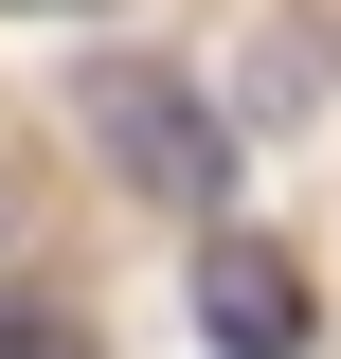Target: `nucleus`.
I'll use <instances>...</instances> for the list:
<instances>
[{
    "label": "nucleus",
    "instance_id": "nucleus-2",
    "mask_svg": "<svg viewBox=\"0 0 341 359\" xmlns=\"http://www.w3.org/2000/svg\"><path fill=\"white\" fill-rule=\"evenodd\" d=\"M198 341L215 359H305V269L269 252V233H215L198 252Z\"/></svg>",
    "mask_w": 341,
    "mask_h": 359
},
{
    "label": "nucleus",
    "instance_id": "nucleus-1",
    "mask_svg": "<svg viewBox=\"0 0 341 359\" xmlns=\"http://www.w3.org/2000/svg\"><path fill=\"white\" fill-rule=\"evenodd\" d=\"M90 144H108L144 198H180V216H215V198H234V126H215L180 72H144V54H108V72H90Z\"/></svg>",
    "mask_w": 341,
    "mask_h": 359
},
{
    "label": "nucleus",
    "instance_id": "nucleus-3",
    "mask_svg": "<svg viewBox=\"0 0 341 359\" xmlns=\"http://www.w3.org/2000/svg\"><path fill=\"white\" fill-rule=\"evenodd\" d=\"M0 359H90V341H72L54 306H0Z\"/></svg>",
    "mask_w": 341,
    "mask_h": 359
},
{
    "label": "nucleus",
    "instance_id": "nucleus-4",
    "mask_svg": "<svg viewBox=\"0 0 341 359\" xmlns=\"http://www.w3.org/2000/svg\"><path fill=\"white\" fill-rule=\"evenodd\" d=\"M0 18H108V0H0Z\"/></svg>",
    "mask_w": 341,
    "mask_h": 359
}]
</instances>
